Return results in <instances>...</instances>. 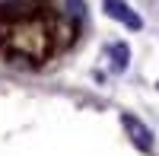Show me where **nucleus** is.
<instances>
[{"label":"nucleus","mask_w":159,"mask_h":156,"mask_svg":"<svg viewBox=\"0 0 159 156\" xmlns=\"http://www.w3.org/2000/svg\"><path fill=\"white\" fill-rule=\"evenodd\" d=\"M108 57H111V70H115V73H121V70L127 67V57H130V48H127L124 42H115V45L108 48Z\"/></svg>","instance_id":"obj_3"},{"label":"nucleus","mask_w":159,"mask_h":156,"mask_svg":"<svg viewBox=\"0 0 159 156\" xmlns=\"http://www.w3.org/2000/svg\"><path fill=\"white\" fill-rule=\"evenodd\" d=\"M121 124H124V131L130 134V140H134V144H137L143 153H150V150H153V131H150V127L143 124L140 118H134V115H124Z\"/></svg>","instance_id":"obj_2"},{"label":"nucleus","mask_w":159,"mask_h":156,"mask_svg":"<svg viewBox=\"0 0 159 156\" xmlns=\"http://www.w3.org/2000/svg\"><path fill=\"white\" fill-rule=\"evenodd\" d=\"M64 3H67V16L73 22H83V16H86V3L83 0H64Z\"/></svg>","instance_id":"obj_4"},{"label":"nucleus","mask_w":159,"mask_h":156,"mask_svg":"<svg viewBox=\"0 0 159 156\" xmlns=\"http://www.w3.org/2000/svg\"><path fill=\"white\" fill-rule=\"evenodd\" d=\"M102 7H105V13H108L111 19H118L121 25H127V29H143V19L137 16L134 10H130V3L127 0H102Z\"/></svg>","instance_id":"obj_1"}]
</instances>
